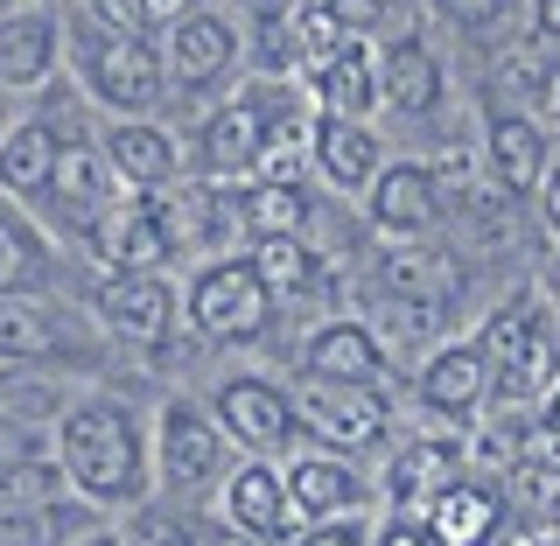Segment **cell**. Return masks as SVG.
<instances>
[{"label":"cell","instance_id":"cell-18","mask_svg":"<svg viewBox=\"0 0 560 546\" xmlns=\"http://www.w3.org/2000/svg\"><path fill=\"white\" fill-rule=\"evenodd\" d=\"M84 119V105H35V113L14 119V133L0 140V197L35 204L49 189V169H57L63 133Z\"/></svg>","mask_w":560,"mask_h":546},{"label":"cell","instance_id":"cell-21","mask_svg":"<svg viewBox=\"0 0 560 546\" xmlns=\"http://www.w3.org/2000/svg\"><path fill=\"white\" fill-rule=\"evenodd\" d=\"M413 399H420V407H428L434 420H477V414H483V399H498V379H490L483 344H477V337L442 344L428 364H420Z\"/></svg>","mask_w":560,"mask_h":546},{"label":"cell","instance_id":"cell-32","mask_svg":"<svg viewBox=\"0 0 560 546\" xmlns=\"http://www.w3.org/2000/svg\"><path fill=\"white\" fill-rule=\"evenodd\" d=\"M253 253V267L267 274V288H273V302H302V294L323 288V253H315L308 239H259V245H245Z\"/></svg>","mask_w":560,"mask_h":546},{"label":"cell","instance_id":"cell-19","mask_svg":"<svg viewBox=\"0 0 560 546\" xmlns=\"http://www.w3.org/2000/svg\"><path fill=\"white\" fill-rule=\"evenodd\" d=\"M57 70H63V8L57 0L0 14V84H8L14 98L57 84Z\"/></svg>","mask_w":560,"mask_h":546},{"label":"cell","instance_id":"cell-33","mask_svg":"<svg viewBox=\"0 0 560 546\" xmlns=\"http://www.w3.org/2000/svg\"><path fill=\"white\" fill-rule=\"evenodd\" d=\"M434 14L477 49H490V43L504 49L512 28H525V0H434Z\"/></svg>","mask_w":560,"mask_h":546},{"label":"cell","instance_id":"cell-4","mask_svg":"<svg viewBox=\"0 0 560 546\" xmlns=\"http://www.w3.org/2000/svg\"><path fill=\"white\" fill-rule=\"evenodd\" d=\"M183 323L197 344H259L273 323V288L253 267V253H210L197 259L183 288Z\"/></svg>","mask_w":560,"mask_h":546},{"label":"cell","instance_id":"cell-10","mask_svg":"<svg viewBox=\"0 0 560 546\" xmlns=\"http://www.w3.org/2000/svg\"><path fill=\"white\" fill-rule=\"evenodd\" d=\"M210 414H218V428L232 434V449L245 455H288L302 442V407H294V393L267 372H232L218 379V393H210Z\"/></svg>","mask_w":560,"mask_h":546},{"label":"cell","instance_id":"cell-11","mask_svg":"<svg viewBox=\"0 0 560 546\" xmlns=\"http://www.w3.org/2000/svg\"><path fill=\"white\" fill-rule=\"evenodd\" d=\"M378 105L393 119H434L448 105V63L420 22H407L378 49Z\"/></svg>","mask_w":560,"mask_h":546},{"label":"cell","instance_id":"cell-27","mask_svg":"<svg viewBox=\"0 0 560 546\" xmlns=\"http://www.w3.org/2000/svg\"><path fill=\"white\" fill-rule=\"evenodd\" d=\"M63 274V253L14 197H0V294H49Z\"/></svg>","mask_w":560,"mask_h":546},{"label":"cell","instance_id":"cell-24","mask_svg":"<svg viewBox=\"0 0 560 546\" xmlns=\"http://www.w3.org/2000/svg\"><path fill=\"white\" fill-rule=\"evenodd\" d=\"M70 337H78V315L57 294H0V358L8 364H57Z\"/></svg>","mask_w":560,"mask_h":546},{"label":"cell","instance_id":"cell-6","mask_svg":"<svg viewBox=\"0 0 560 546\" xmlns=\"http://www.w3.org/2000/svg\"><path fill=\"white\" fill-rule=\"evenodd\" d=\"M162 63H168V92L175 98H224L238 92V70H245V28L238 14L210 8V0H197L189 14H175L168 35H162Z\"/></svg>","mask_w":560,"mask_h":546},{"label":"cell","instance_id":"cell-48","mask_svg":"<svg viewBox=\"0 0 560 546\" xmlns=\"http://www.w3.org/2000/svg\"><path fill=\"white\" fill-rule=\"evenodd\" d=\"M547 288H553V302H560V259H553V267H547Z\"/></svg>","mask_w":560,"mask_h":546},{"label":"cell","instance_id":"cell-15","mask_svg":"<svg viewBox=\"0 0 560 546\" xmlns=\"http://www.w3.org/2000/svg\"><path fill=\"white\" fill-rule=\"evenodd\" d=\"M434 218H442V183H434L428 162H385L378 183L364 189V224L385 245L434 239Z\"/></svg>","mask_w":560,"mask_h":546},{"label":"cell","instance_id":"cell-49","mask_svg":"<svg viewBox=\"0 0 560 546\" xmlns=\"http://www.w3.org/2000/svg\"><path fill=\"white\" fill-rule=\"evenodd\" d=\"M22 8H35V0H0V14H22Z\"/></svg>","mask_w":560,"mask_h":546},{"label":"cell","instance_id":"cell-25","mask_svg":"<svg viewBox=\"0 0 560 546\" xmlns=\"http://www.w3.org/2000/svg\"><path fill=\"white\" fill-rule=\"evenodd\" d=\"M385 162H393V154H385L372 119H323L315 113V175H323L337 197H364Z\"/></svg>","mask_w":560,"mask_h":546},{"label":"cell","instance_id":"cell-7","mask_svg":"<svg viewBox=\"0 0 560 546\" xmlns=\"http://www.w3.org/2000/svg\"><path fill=\"white\" fill-rule=\"evenodd\" d=\"M232 469V434L218 428V414L197 399H168L154 420V484L168 498H203V490H224Z\"/></svg>","mask_w":560,"mask_h":546},{"label":"cell","instance_id":"cell-38","mask_svg":"<svg viewBox=\"0 0 560 546\" xmlns=\"http://www.w3.org/2000/svg\"><path fill=\"white\" fill-rule=\"evenodd\" d=\"M78 14H92L98 28H119V35H148L154 43V28H162V14H154V0H70Z\"/></svg>","mask_w":560,"mask_h":546},{"label":"cell","instance_id":"cell-17","mask_svg":"<svg viewBox=\"0 0 560 546\" xmlns=\"http://www.w3.org/2000/svg\"><path fill=\"white\" fill-rule=\"evenodd\" d=\"M455 477H463V442H448V434H393V449L378 463V498L393 512H420Z\"/></svg>","mask_w":560,"mask_h":546},{"label":"cell","instance_id":"cell-34","mask_svg":"<svg viewBox=\"0 0 560 546\" xmlns=\"http://www.w3.org/2000/svg\"><path fill=\"white\" fill-rule=\"evenodd\" d=\"M210 525H197L175 504H133V525H127V546H203Z\"/></svg>","mask_w":560,"mask_h":546},{"label":"cell","instance_id":"cell-12","mask_svg":"<svg viewBox=\"0 0 560 546\" xmlns=\"http://www.w3.org/2000/svg\"><path fill=\"white\" fill-rule=\"evenodd\" d=\"M224 525L245 533L253 546H294L302 533V512H294L288 469L267 463V455H245V463L224 477Z\"/></svg>","mask_w":560,"mask_h":546},{"label":"cell","instance_id":"cell-45","mask_svg":"<svg viewBox=\"0 0 560 546\" xmlns=\"http://www.w3.org/2000/svg\"><path fill=\"white\" fill-rule=\"evenodd\" d=\"M197 8V0H154V14H162V22H175V14H189Z\"/></svg>","mask_w":560,"mask_h":546},{"label":"cell","instance_id":"cell-16","mask_svg":"<svg viewBox=\"0 0 560 546\" xmlns=\"http://www.w3.org/2000/svg\"><path fill=\"white\" fill-rule=\"evenodd\" d=\"M483 175L504 189V197H539L547 175H553V133L539 127L533 113L498 105V113L483 119Z\"/></svg>","mask_w":560,"mask_h":546},{"label":"cell","instance_id":"cell-26","mask_svg":"<svg viewBox=\"0 0 560 546\" xmlns=\"http://www.w3.org/2000/svg\"><path fill=\"white\" fill-rule=\"evenodd\" d=\"M504 519H512V490L498 477L477 484V477H455L442 498L428 504V533L442 546H490L504 533Z\"/></svg>","mask_w":560,"mask_h":546},{"label":"cell","instance_id":"cell-35","mask_svg":"<svg viewBox=\"0 0 560 546\" xmlns=\"http://www.w3.org/2000/svg\"><path fill=\"white\" fill-rule=\"evenodd\" d=\"M63 490V463L49 455V463H14L0 469V512H14V504H43Z\"/></svg>","mask_w":560,"mask_h":546},{"label":"cell","instance_id":"cell-31","mask_svg":"<svg viewBox=\"0 0 560 546\" xmlns=\"http://www.w3.org/2000/svg\"><path fill=\"white\" fill-rule=\"evenodd\" d=\"M245 245L259 239H308V189L302 183H238Z\"/></svg>","mask_w":560,"mask_h":546},{"label":"cell","instance_id":"cell-40","mask_svg":"<svg viewBox=\"0 0 560 546\" xmlns=\"http://www.w3.org/2000/svg\"><path fill=\"white\" fill-rule=\"evenodd\" d=\"M364 546H442V539H434V533H428V525H420V519L393 512V519H385V525H378V533L364 539Z\"/></svg>","mask_w":560,"mask_h":546},{"label":"cell","instance_id":"cell-5","mask_svg":"<svg viewBox=\"0 0 560 546\" xmlns=\"http://www.w3.org/2000/svg\"><path fill=\"white\" fill-rule=\"evenodd\" d=\"M477 344L504 399H539L547 407V393L560 385V309H547L525 288L477 329Z\"/></svg>","mask_w":560,"mask_h":546},{"label":"cell","instance_id":"cell-1","mask_svg":"<svg viewBox=\"0 0 560 546\" xmlns=\"http://www.w3.org/2000/svg\"><path fill=\"white\" fill-rule=\"evenodd\" d=\"M57 463H63V484L78 498H92L98 512L105 504H148V490H154L148 420H140V407H127L113 393H92V399H70L63 407Z\"/></svg>","mask_w":560,"mask_h":546},{"label":"cell","instance_id":"cell-46","mask_svg":"<svg viewBox=\"0 0 560 546\" xmlns=\"http://www.w3.org/2000/svg\"><path fill=\"white\" fill-rule=\"evenodd\" d=\"M78 546H127V533H105V525H98V533H84Z\"/></svg>","mask_w":560,"mask_h":546},{"label":"cell","instance_id":"cell-41","mask_svg":"<svg viewBox=\"0 0 560 546\" xmlns=\"http://www.w3.org/2000/svg\"><path fill=\"white\" fill-rule=\"evenodd\" d=\"M525 35L533 43H560V0H525Z\"/></svg>","mask_w":560,"mask_h":546},{"label":"cell","instance_id":"cell-50","mask_svg":"<svg viewBox=\"0 0 560 546\" xmlns=\"http://www.w3.org/2000/svg\"><path fill=\"white\" fill-rule=\"evenodd\" d=\"M553 533H560V498H553Z\"/></svg>","mask_w":560,"mask_h":546},{"label":"cell","instance_id":"cell-44","mask_svg":"<svg viewBox=\"0 0 560 546\" xmlns=\"http://www.w3.org/2000/svg\"><path fill=\"white\" fill-rule=\"evenodd\" d=\"M203 546H253V539H245V533H232V525H218V533H210Z\"/></svg>","mask_w":560,"mask_h":546},{"label":"cell","instance_id":"cell-30","mask_svg":"<svg viewBox=\"0 0 560 546\" xmlns=\"http://www.w3.org/2000/svg\"><path fill=\"white\" fill-rule=\"evenodd\" d=\"M84 533H98L92 498H43V504L0 512V546H78Z\"/></svg>","mask_w":560,"mask_h":546},{"label":"cell","instance_id":"cell-14","mask_svg":"<svg viewBox=\"0 0 560 546\" xmlns=\"http://www.w3.org/2000/svg\"><path fill=\"white\" fill-rule=\"evenodd\" d=\"M105 162H113L119 197H162L189 175V148L162 119H113L105 127Z\"/></svg>","mask_w":560,"mask_h":546},{"label":"cell","instance_id":"cell-13","mask_svg":"<svg viewBox=\"0 0 560 546\" xmlns=\"http://www.w3.org/2000/svg\"><path fill=\"white\" fill-rule=\"evenodd\" d=\"M92 315L119 344H168L175 315H183V288L168 274H105L92 288Z\"/></svg>","mask_w":560,"mask_h":546},{"label":"cell","instance_id":"cell-3","mask_svg":"<svg viewBox=\"0 0 560 546\" xmlns=\"http://www.w3.org/2000/svg\"><path fill=\"white\" fill-rule=\"evenodd\" d=\"M302 98L294 78H245L238 92H224L210 113L197 119V140H189V175L197 183H253L259 169V140L288 105Z\"/></svg>","mask_w":560,"mask_h":546},{"label":"cell","instance_id":"cell-20","mask_svg":"<svg viewBox=\"0 0 560 546\" xmlns=\"http://www.w3.org/2000/svg\"><path fill=\"white\" fill-rule=\"evenodd\" d=\"M302 372L308 379H343V385H385L393 379V350L364 315H329L308 329L302 344Z\"/></svg>","mask_w":560,"mask_h":546},{"label":"cell","instance_id":"cell-29","mask_svg":"<svg viewBox=\"0 0 560 546\" xmlns=\"http://www.w3.org/2000/svg\"><path fill=\"white\" fill-rule=\"evenodd\" d=\"M498 98L512 105V113H533L539 127H560V43H512L498 63Z\"/></svg>","mask_w":560,"mask_h":546},{"label":"cell","instance_id":"cell-9","mask_svg":"<svg viewBox=\"0 0 560 546\" xmlns=\"http://www.w3.org/2000/svg\"><path fill=\"white\" fill-rule=\"evenodd\" d=\"M119 197V183H113V162H105V133H92L78 119V127L63 133V148H57V169H49V189L35 197V210L49 218V232H63V239H78L98 224V210Z\"/></svg>","mask_w":560,"mask_h":546},{"label":"cell","instance_id":"cell-39","mask_svg":"<svg viewBox=\"0 0 560 546\" xmlns=\"http://www.w3.org/2000/svg\"><path fill=\"white\" fill-rule=\"evenodd\" d=\"M372 533H364V519H315L294 533V546H364Z\"/></svg>","mask_w":560,"mask_h":546},{"label":"cell","instance_id":"cell-2","mask_svg":"<svg viewBox=\"0 0 560 546\" xmlns=\"http://www.w3.org/2000/svg\"><path fill=\"white\" fill-rule=\"evenodd\" d=\"M63 63H70V78H78V98L98 105V113H113V119H154L175 98L162 43L98 28L92 14H78L70 0H63Z\"/></svg>","mask_w":560,"mask_h":546},{"label":"cell","instance_id":"cell-47","mask_svg":"<svg viewBox=\"0 0 560 546\" xmlns=\"http://www.w3.org/2000/svg\"><path fill=\"white\" fill-rule=\"evenodd\" d=\"M539 414H547L553 428H560V385H553V393H547V407H539Z\"/></svg>","mask_w":560,"mask_h":546},{"label":"cell","instance_id":"cell-43","mask_svg":"<svg viewBox=\"0 0 560 546\" xmlns=\"http://www.w3.org/2000/svg\"><path fill=\"white\" fill-rule=\"evenodd\" d=\"M14 119H22V98H14V92H8V84H0V140H8V133H14Z\"/></svg>","mask_w":560,"mask_h":546},{"label":"cell","instance_id":"cell-42","mask_svg":"<svg viewBox=\"0 0 560 546\" xmlns=\"http://www.w3.org/2000/svg\"><path fill=\"white\" fill-rule=\"evenodd\" d=\"M539 210H547V232L560 239V162H553V175H547V189H539Z\"/></svg>","mask_w":560,"mask_h":546},{"label":"cell","instance_id":"cell-28","mask_svg":"<svg viewBox=\"0 0 560 546\" xmlns=\"http://www.w3.org/2000/svg\"><path fill=\"white\" fill-rule=\"evenodd\" d=\"M372 294H385V302H413V309H442V315H448L455 259H448V253H434L428 239H413V245H385L378 267H372Z\"/></svg>","mask_w":560,"mask_h":546},{"label":"cell","instance_id":"cell-23","mask_svg":"<svg viewBox=\"0 0 560 546\" xmlns=\"http://www.w3.org/2000/svg\"><path fill=\"white\" fill-rule=\"evenodd\" d=\"M302 92H308V105L323 119H372L378 113V49L350 35L337 57L302 70Z\"/></svg>","mask_w":560,"mask_h":546},{"label":"cell","instance_id":"cell-8","mask_svg":"<svg viewBox=\"0 0 560 546\" xmlns=\"http://www.w3.org/2000/svg\"><path fill=\"white\" fill-rule=\"evenodd\" d=\"M302 407V434L337 455H378L393 449V407H385V385H343V379H308L294 393Z\"/></svg>","mask_w":560,"mask_h":546},{"label":"cell","instance_id":"cell-36","mask_svg":"<svg viewBox=\"0 0 560 546\" xmlns=\"http://www.w3.org/2000/svg\"><path fill=\"white\" fill-rule=\"evenodd\" d=\"M315 8L329 14L343 35H358V43H372L378 28H393L399 14H407V0H315Z\"/></svg>","mask_w":560,"mask_h":546},{"label":"cell","instance_id":"cell-37","mask_svg":"<svg viewBox=\"0 0 560 546\" xmlns=\"http://www.w3.org/2000/svg\"><path fill=\"white\" fill-rule=\"evenodd\" d=\"M49 455H57V428L22 420V414H0V469H14V463H49Z\"/></svg>","mask_w":560,"mask_h":546},{"label":"cell","instance_id":"cell-22","mask_svg":"<svg viewBox=\"0 0 560 546\" xmlns=\"http://www.w3.org/2000/svg\"><path fill=\"white\" fill-rule=\"evenodd\" d=\"M288 490H294L302 525H315V519H358L364 504H372L364 469L350 463V455H337V449H302L288 463Z\"/></svg>","mask_w":560,"mask_h":546}]
</instances>
